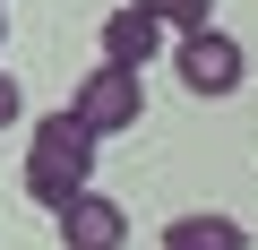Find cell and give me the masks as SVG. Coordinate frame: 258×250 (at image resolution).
<instances>
[{"label":"cell","instance_id":"3957f363","mask_svg":"<svg viewBox=\"0 0 258 250\" xmlns=\"http://www.w3.org/2000/svg\"><path fill=\"white\" fill-rule=\"evenodd\" d=\"M172 69H181V86H189V95H232V86L249 78V52H241L224 26H198V35H181V43H172Z\"/></svg>","mask_w":258,"mask_h":250},{"label":"cell","instance_id":"9c48e42d","mask_svg":"<svg viewBox=\"0 0 258 250\" xmlns=\"http://www.w3.org/2000/svg\"><path fill=\"white\" fill-rule=\"evenodd\" d=\"M0 35H9V9H0Z\"/></svg>","mask_w":258,"mask_h":250},{"label":"cell","instance_id":"6da1fadb","mask_svg":"<svg viewBox=\"0 0 258 250\" xmlns=\"http://www.w3.org/2000/svg\"><path fill=\"white\" fill-rule=\"evenodd\" d=\"M78 190H95V138L69 112H43L26 138V198L35 207H69Z\"/></svg>","mask_w":258,"mask_h":250},{"label":"cell","instance_id":"7a4b0ae2","mask_svg":"<svg viewBox=\"0 0 258 250\" xmlns=\"http://www.w3.org/2000/svg\"><path fill=\"white\" fill-rule=\"evenodd\" d=\"M78 130L103 147V138H120V130H138V112H147V86H138V69H112V61H95L78 86H69V104H60Z\"/></svg>","mask_w":258,"mask_h":250},{"label":"cell","instance_id":"52a82bcc","mask_svg":"<svg viewBox=\"0 0 258 250\" xmlns=\"http://www.w3.org/2000/svg\"><path fill=\"white\" fill-rule=\"evenodd\" d=\"M129 9H147L164 35H198V26H215V0H129Z\"/></svg>","mask_w":258,"mask_h":250},{"label":"cell","instance_id":"5b68a950","mask_svg":"<svg viewBox=\"0 0 258 250\" xmlns=\"http://www.w3.org/2000/svg\"><path fill=\"white\" fill-rule=\"evenodd\" d=\"M155 52H164V26H155L147 9H112V18H103V61H112V69H147Z\"/></svg>","mask_w":258,"mask_h":250},{"label":"cell","instance_id":"277c9868","mask_svg":"<svg viewBox=\"0 0 258 250\" xmlns=\"http://www.w3.org/2000/svg\"><path fill=\"white\" fill-rule=\"evenodd\" d=\"M60 216V250H120L129 241V216L103 198V190H78L69 207H52Z\"/></svg>","mask_w":258,"mask_h":250},{"label":"cell","instance_id":"8992f818","mask_svg":"<svg viewBox=\"0 0 258 250\" xmlns=\"http://www.w3.org/2000/svg\"><path fill=\"white\" fill-rule=\"evenodd\" d=\"M164 250H249V233H241L232 216L198 207V216H172V224H164Z\"/></svg>","mask_w":258,"mask_h":250},{"label":"cell","instance_id":"ba28073f","mask_svg":"<svg viewBox=\"0 0 258 250\" xmlns=\"http://www.w3.org/2000/svg\"><path fill=\"white\" fill-rule=\"evenodd\" d=\"M18 112H26V86H18L9 69H0V130H9V121H18Z\"/></svg>","mask_w":258,"mask_h":250}]
</instances>
